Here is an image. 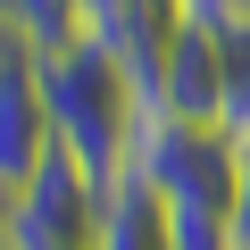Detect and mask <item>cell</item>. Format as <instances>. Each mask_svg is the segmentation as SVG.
<instances>
[{
	"instance_id": "1",
	"label": "cell",
	"mask_w": 250,
	"mask_h": 250,
	"mask_svg": "<svg viewBox=\"0 0 250 250\" xmlns=\"http://www.w3.org/2000/svg\"><path fill=\"white\" fill-rule=\"evenodd\" d=\"M42 75V100H50V125H59V150H75L100 184L125 175V142H134V117H142V92L108 50L92 42H67L50 59H34Z\"/></svg>"
},
{
	"instance_id": "2",
	"label": "cell",
	"mask_w": 250,
	"mask_h": 250,
	"mask_svg": "<svg viewBox=\"0 0 250 250\" xmlns=\"http://www.w3.org/2000/svg\"><path fill=\"white\" fill-rule=\"evenodd\" d=\"M125 175L159 192L167 208H233L242 200V142L225 125H184V117H134Z\"/></svg>"
},
{
	"instance_id": "3",
	"label": "cell",
	"mask_w": 250,
	"mask_h": 250,
	"mask_svg": "<svg viewBox=\"0 0 250 250\" xmlns=\"http://www.w3.org/2000/svg\"><path fill=\"white\" fill-rule=\"evenodd\" d=\"M100 175L75 150H50L17 192H9V250H92L100 233Z\"/></svg>"
},
{
	"instance_id": "4",
	"label": "cell",
	"mask_w": 250,
	"mask_h": 250,
	"mask_svg": "<svg viewBox=\"0 0 250 250\" xmlns=\"http://www.w3.org/2000/svg\"><path fill=\"white\" fill-rule=\"evenodd\" d=\"M217 100H225V34L175 25L159 67L142 75V108L150 117H184V125H217Z\"/></svg>"
},
{
	"instance_id": "5",
	"label": "cell",
	"mask_w": 250,
	"mask_h": 250,
	"mask_svg": "<svg viewBox=\"0 0 250 250\" xmlns=\"http://www.w3.org/2000/svg\"><path fill=\"white\" fill-rule=\"evenodd\" d=\"M175 25H184V0H83V42L134 75V92L159 67V50L175 42Z\"/></svg>"
},
{
	"instance_id": "6",
	"label": "cell",
	"mask_w": 250,
	"mask_h": 250,
	"mask_svg": "<svg viewBox=\"0 0 250 250\" xmlns=\"http://www.w3.org/2000/svg\"><path fill=\"white\" fill-rule=\"evenodd\" d=\"M50 150H59V125H50L42 75H34V67L0 75V192H17V184H25Z\"/></svg>"
},
{
	"instance_id": "7",
	"label": "cell",
	"mask_w": 250,
	"mask_h": 250,
	"mask_svg": "<svg viewBox=\"0 0 250 250\" xmlns=\"http://www.w3.org/2000/svg\"><path fill=\"white\" fill-rule=\"evenodd\" d=\"M92 250H167V200L142 192L134 175H117V184L100 192V233H92Z\"/></svg>"
},
{
	"instance_id": "8",
	"label": "cell",
	"mask_w": 250,
	"mask_h": 250,
	"mask_svg": "<svg viewBox=\"0 0 250 250\" xmlns=\"http://www.w3.org/2000/svg\"><path fill=\"white\" fill-rule=\"evenodd\" d=\"M0 9L17 17V34L34 42V59H50V50H67V42H83V0H0Z\"/></svg>"
},
{
	"instance_id": "9",
	"label": "cell",
	"mask_w": 250,
	"mask_h": 250,
	"mask_svg": "<svg viewBox=\"0 0 250 250\" xmlns=\"http://www.w3.org/2000/svg\"><path fill=\"white\" fill-rule=\"evenodd\" d=\"M167 250H233V208H167Z\"/></svg>"
},
{
	"instance_id": "10",
	"label": "cell",
	"mask_w": 250,
	"mask_h": 250,
	"mask_svg": "<svg viewBox=\"0 0 250 250\" xmlns=\"http://www.w3.org/2000/svg\"><path fill=\"white\" fill-rule=\"evenodd\" d=\"M184 25H208V34H242V25H250V0H184Z\"/></svg>"
},
{
	"instance_id": "11",
	"label": "cell",
	"mask_w": 250,
	"mask_h": 250,
	"mask_svg": "<svg viewBox=\"0 0 250 250\" xmlns=\"http://www.w3.org/2000/svg\"><path fill=\"white\" fill-rule=\"evenodd\" d=\"M17 67H34V42L17 34V17L0 9V75H17Z\"/></svg>"
},
{
	"instance_id": "12",
	"label": "cell",
	"mask_w": 250,
	"mask_h": 250,
	"mask_svg": "<svg viewBox=\"0 0 250 250\" xmlns=\"http://www.w3.org/2000/svg\"><path fill=\"white\" fill-rule=\"evenodd\" d=\"M233 250H250V175H242V200H233Z\"/></svg>"
},
{
	"instance_id": "13",
	"label": "cell",
	"mask_w": 250,
	"mask_h": 250,
	"mask_svg": "<svg viewBox=\"0 0 250 250\" xmlns=\"http://www.w3.org/2000/svg\"><path fill=\"white\" fill-rule=\"evenodd\" d=\"M0 250H9V192H0Z\"/></svg>"
},
{
	"instance_id": "14",
	"label": "cell",
	"mask_w": 250,
	"mask_h": 250,
	"mask_svg": "<svg viewBox=\"0 0 250 250\" xmlns=\"http://www.w3.org/2000/svg\"><path fill=\"white\" fill-rule=\"evenodd\" d=\"M242 175H250V142H242Z\"/></svg>"
}]
</instances>
